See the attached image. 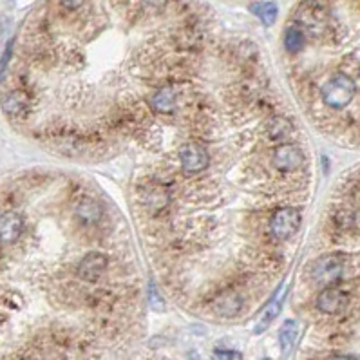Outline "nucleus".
<instances>
[{"instance_id": "nucleus-24", "label": "nucleus", "mask_w": 360, "mask_h": 360, "mask_svg": "<svg viewBox=\"0 0 360 360\" xmlns=\"http://www.w3.org/2000/svg\"><path fill=\"white\" fill-rule=\"evenodd\" d=\"M143 2H145V4H149V6H152V8H162L167 0H143Z\"/></svg>"}, {"instance_id": "nucleus-17", "label": "nucleus", "mask_w": 360, "mask_h": 360, "mask_svg": "<svg viewBox=\"0 0 360 360\" xmlns=\"http://www.w3.org/2000/svg\"><path fill=\"white\" fill-rule=\"evenodd\" d=\"M285 295H286V290L281 288V292L274 297V301L270 303V306L266 308L265 315L261 317V321L257 323L256 326V333H263L266 330V328L270 326L272 323H274L275 319H277V315L281 313V310H283V303H285Z\"/></svg>"}, {"instance_id": "nucleus-1", "label": "nucleus", "mask_w": 360, "mask_h": 360, "mask_svg": "<svg viewBox=\"0 0 360 360\" xmlns=\"http://www.w3.org/2000/svg\"><path fill=\"white\" fill-rule=\"evenodd\" d=\"M357 95V84L348 73H333L321 86V100L328 109L342 111L351 104Z\"/></svg>"}, {"instance_id": "nucleus-10", "label": "nucleus", "mask_w": 360, "mask_h": 360, "mask_svg": "<svg viewBox=\"0 0 360 360\" xmlns=\"http://www.w3.org/2000/svg\"><path fill=\"white\" fill-rule=\"evenodd\" d=\"M24 232V218L17 210H0V245H15Z\"/></svg>"}, {"instance_id": "nucleus-8", "label": "nucleus", "mask_w": 360, "mask_h": 360, "mask_svg": "<svg viewBox=\"0 0 360 360\" xmlns=\"http://www.w3.org/2000/svg\"><path fill=\"white\" fill-rule=\"evenodd\" d=\"M0 104L10 118L22 120L33 109V96L29 95V91L24 87H15L2 96Z\"/></svg>"}, {"instance_id": "nucleus-19", "label": "nucleus", "mask_w": 360, "mask_h": 360, "mask_svg": "<svg viewBox=\"0 0 360 360\" xmlns=\"http://www.w3.org/2000/svg\"><path fill=\"white\" fill-rule=\"evenodd\" d=\"M299 335V324L295 321H286L281 328V335H279V342H281V350H283V355H288L292 348H294L295 341H297Z\"/></svg>"}, {"instance_id": "nucleus-22", "label": "nucleus", "mask_w": 360, "mask_h": 360, "mask_svg": "<svg viewBox=\"0 0 360 360\" xmlns=\"http://www.w3.org/2000/svg\"><path fill=\"white\" fill-rule=\"evenodd\" d=\"M214 360H243V355L239 351L218 350L214 351Z\"/></svg>"}, {"instance_id": "nucleus-9", "label": "nucleus", "mask_w": 360, "mask_h": 360, "mask_svg": "<svg viewBox=\"0 0 360 360\" xmlns=\"http://www.w3.org/2000/svg\"><path fill=\"white\" fill-rule=\"evenodd\" d=\"M180 84H163L151 95V109L160 114H172L180 107Z\"/></svg>"}, {"instance_id": "nucleus-2", "label": "nucleus", "mask_w": 360, "mask_h": 360, "mask_svg": "<svg viewBox=\"0 0 360 360\" xmlns=\"http://www.w3.org/2000/svg\"><path fill=\"white\" fill-rule=\"evenodd\" d=\"M138 201L143 212H147L152 218H160L171 207V183L158 181L156 178L143 180L138 187Z\"/></svg>"}, {"instance_id": "nucleus-21", "label": "nucleus", "mask_w": 360, "mask_h": 360, "mask_svg": "<svg viewBox=\"0 0 360 360\" xmlns=\"http://www.w3.org/2000/svg\"><path fill=\"white\" fill-rule=\"evenodd\" d=\"M149 301H151V306L154 308V312H163L165 310V301L160 297L154 286H151V290H149Z\"/></svg>"}, {"instance_id": "nucleus-13", "label": "nucleus", "mask_w": 360, "mask_h": 360, "mask_svg": "<svg viewBox=\"0 0 360 360\" xmlns=\"http://www.w3.org/2000/svg\"><path fill=\"white\" fill-rule=\"evenodd\" d=\"M107 266H109L107 256L98 254V252H91V254H87V256L78 263L76 274H78V277H80L82 281H86V283H96V281L107 272Z\"/></svg>"}, {"instance_id": "nucleus-7", "label": "nucleus", "mask_w": 360, "mask_h": 360, "mask_svg": "<svg viewBox=\"0 0 360 360\" xmlns=\"http://www.w3.org/2000/svg\"><path fill=\"white\" fill-rule=\"evenodd\" d=\"M272 165L275 171L292 174L299 171L304 165V152L303 149L295 145V143H281L274 149L272 154Z\"/></svg>"}, {"instance_id": "nucleus-14", "label": "nucleus", "mask_w": 360, "mask_h": 360, "mask_svg": "<svg viewBox=\"0 0 360 360\" xmlns=\"http://www.w3.org/2000/svg\"><path fill=\"white\" fill-rule=\"evenodd\" d=\"M102 205L95 198H80L75 205V218L84 227H95L102 219Z\"/></svg>"}, {"instance_id": "nucleus-23", "label": "nucleus", "mask_w": 360, "mask_h": 360, "mask_svg": "<svg viewBox=\"0 0 360 360\" xmlns=\"http://www.w3.org/2000/svg\"><path fill=\"white\" fill-rule=\"evenodd\" d=\"M58 2H60V6H62V10L76 11L80 10L86 0H58Z\"/></svg>"}, {"instance_id": "nucleus-25", "label": "nucleus", "mask_w": 360, "mask_h": 360, "mask_svg": "<svg viewBox=\"0 0 360 360\" xmlns=\"http://www.w3.org/2000/svg\"><path fill=\"white\" fill-rule=\"evenodd\" d=\"M330 360H359V359H355V357H350V355H337V357H332Z\"/></svg>"}, {"instance_id": "nucleus-18", "label": "nucleus", "mask_w": 360, "mask_h": 360, "mask_svg": "<svg viewBox=\"0 0 360 360\" xmlns=\"http://www.w3.org/2000/svg\"><path fill=\"white\" fill-rule=\"evenodd\" d=\"M306 46V35L297 26H290L285 31V49L290 55H297Z\"/></svg>"}, {"instance_id": "nucleus-5", "label": "nucleus", "mask_w": 360, "mask_h": 360, "mask_svg": "<svg viewBox=\"0 0 360 360\" xmlns=\"http://www.w3.org/2000/svg\"><path fill=\"white\" fill-rule=\"evenodd\" d=\"M303 216L294 207H281L268 219V234L274 241H288L299 232Z\"/></svg>"}, {"instance_id": "nucleus-20", "label": "nucleus", "mask_w": 360, "mask_h": 360, "mask_svg": "<svg viewBox=\"0 0 360 360\" xmlns=\"http://www.w3.org/2000/svg\"><path fill=\"white\" fill-rule=\"evenodd\" d=\"M250 10L252 13L261 19L265 26L275 24V20H277V6L274 2H259V4L252 6Z\"/></svg>"}, {"instance_id": "nucleus-15", "label": "nucleus", "mask_w": 360, "mask_h": 360, "mask_svg": "<svg viewBox=\"0 0 360 360\" xmlns=\"http://www.w3.org/2000/svg\"><path fill=\"white\" fill-rule=\"evenodd\" d=\"M294 133V124L288 118H285L283 114H274L266 120L265 124V134L266 138L274 143H285Z\"/></svg>"}, {"instance_id": "nucleus-27", "label": "nucleus", "mask_w": 360, "mask_h": 360, "mask_svg": "<svg viewBox=\"0 0 360 360\" xmlns=\"http://www.w3.org/2000/svg\"><path fill=\"white\" fill-rule=\"evenodd\" d=\"M265 360H268V359H265Z\"/></svg>"}, {"instance_id": "nucleus-12", "label": "nucleus", "mask_w": 360, "mask_h": 360, "mask_svg": "<svg viewBox=\"0 0 360 360\" xmlns=\"http://www.w3.org/2000/svg\"><path fill=\"white\" fill-rule=\"evenodd\" d=\"M348 303H350V297L342 288L339 286H326V288L319 294L317 297V310L321 313H326V315H337L341 313L342 310L346 308Z\"/></svg>"}, {"instance_id": "nucleus-11", "label": "nucleus", "mask_w": 360, "mask_h": 360, "mask_svg": "<svg viewBox=\"0 0 360 360\" xmlns=\"http://www.w3.org/2000/svg\"><path fill=\"white\" fill-rule=\"evenodd\" d=\"M243 303H245V299H243L241 292H237L236 288H228L212 299L210 308L218 317H236L243 310Z\"/></svg>"}, {"instance_id": "nucleus-3", "label": "nucleus", "mask_w": 360, "mask_h": 360, "mask_svg": "<svg viewBox=\"0 0 360 360\" xmlns=\"http://www.w3.org/2000/svg\"><path fill=\"white\" fill-rule=\"evenodd\" d=\"M295 22L297 28L303 29V33L319 38L328 31V13L317 0H304L295 11Z\"/></svg>"}, {"instance_id": "nucleus-26", "label": "nucleus", "mask_w": 360, "mask_h": 360, "mask_svg": "<svg viewBox=\"0 0 360 360\" xmlns=\"http://www.w3.org/2000/svg\"><path fill=\"white\" fill-rule=\"evenodd\" d=\"M189 359H190V360H201V359H199V355H198V353H196V351H190Z\"/></svg>"}, {"instance_id": "nucleus-6", "label": "nucleus", "mask_w": 360, "mask_h": 360, "mask_svg": "<svg viewBox=\"0 0 360 360\" xmlns=\"http://www.w3.org/2000/svg\"><path fill=\"white\" fill-rule=\"evenodd\" d=\"M178 160L187 174H199L210 165V154L201 142H185L178 149Z\"/></svg>"}, {"instance_id": "nucleus-16", "label": "nucleus", "mask_w": 360, "mask_h": 360, "mask_svg": "<svg viewBox=\"0 0 360 360\" xmlns=\"http://www.w3.org/2000/svg\"><path fill=\"white\" fill-rule=\"evenodd\" d=\"M330 221H332L333 232L339 234V236H346L351 230H355V212L348 207H339V209L333 210Z\"/></svg>"}, {"instance_id": "nucleus-4", "label": "nucleus", "mask_w": 360, "mask_h": 360, "mask_svg": "<svg viewBox=\"0 0 360 360\" xmlns=\"http://www.w3.org/2000/svg\"><path fill=\"white\" fill-rule=\"evenodd\" d=\"M344 266H346L344 257L339 256V254H326V256L317 257L310 265L308 275L315 285L333 286L341 281L342 274H344Z\"/></svg>"}]
</instances>
